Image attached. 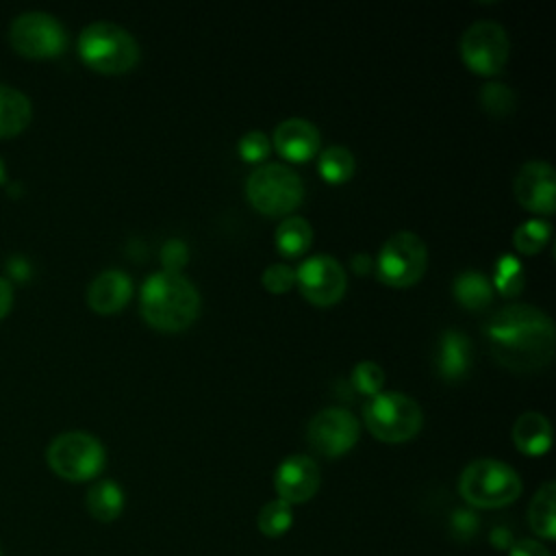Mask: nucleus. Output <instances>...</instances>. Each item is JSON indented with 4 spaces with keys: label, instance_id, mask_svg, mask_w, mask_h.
Segmentation results:
<instances>
[{
    "label": "nucleus",
    "instance_id": "obj_1",
    "mask_svg": "<svg viewBox=\"0 0 556 556\" xmlns=\"http://www.w3.org/2000/svg\"><path fill=\"white\" fill-rule=\"evenodd\" d=\"M554 324L536 306L508 304L484 324L491 356L510 371L543 369L554 356Z\"/></svg>",
    "mask_w": 556,
    "mask_h": 556
},
{
    "label": "nucleus",
    "instance_id": "obj_2",
    "mask_svg": "<svg viewBox=\"0 0 556 556\" xmlns=\"http://www.w3.org/2000/svg\"><path fill=\"white\" fill-rule=\"evenodd\" d=\"M141 315L161 332L189 328L200 313V293L182 274L156 271L141 287Z\"/></svg>",
    "mask_w": 556,
    "mask_h": 556
},
{
    "label": "nucleus",
    "instance_id": "obj_3",
    "mask_svg": "<svg viewBox=\"0 0 556 556\" xmlns=\"http://www.w3.org/2000/svg\"><path fill=\"white\" fill-rule=\"evenodd\" d=\"M78 54L93 72L124 74L137 65L139 43L126 28L113 22H93L78 37Z\"/></svg>",
    "mask_w": 556,
    "mask_h": 556
},
{
    "label": "nucleus",
    "instance_id": "obj_4",
    "mask_svg": "<svg viewBox=\"0 0 556 556\" xmlns=\"http://www.w3.org/2000/svg\"><path fill=\"white\" fill-rule=\"evenodd\" d=\"M458 491L471 506L502 508L521 495V478L502 460L478 458L463 469Z\"/></svg>",
    "mask_w": 556,
    "mask_h": 556
},
{
    "label": "nucleus",
    "instance_id": "obj_5",
    "mask_svg": "<svg viewBox=\"0 0 556 556\" xmlns=\"http://www.w3.org/2000/svg\"><path fill=\"white\" fill-rule=\"evenodd\" d=\"M363 419L378 441L404 443L421 430L424 413L410 395L400 391H380L365 402Z\"/></svg>",
    "mask_w": 556,
    "mask_h": 556
},
{
    "label": "nucleus",
    "instance_id": "obj_6",
    "mask_svg": "<svg viewBox=\"0 0 556 556\" xmlns=\"http://www.w3.org/2000/svg\"><path fill=\"white\" fill-rule=\"evenodd\" d=\"M250 204L269 217H285L304 200L302 178L282 163H265L245 180Z\"/></svg>",
    "mask_w": 556,
    "mask_h": 556
},
{
    "label": "nucleus",
    "instance_id": "obj_7",
    "mask_svg": "<svg viewBox=\"0 0 556 556\" xmlns=\"http://www.w3.org/2000/svg\"><path fill=\"white\" fill-rule=\"evenodd\" d=\"M46 460L59 478L70 482H85L102 471L106 454L93 434L72 430L59 434L48 445Z\"/></svg>",
    "mask_w": 556,
    "mask_h": 556
},
{
    "label": "nucleus",
    "instance_id": "obj_8",
    "mask_svg": "<svg viewBox=\"0 0 556 556\" xmlns=\"http://www.w3.org/2000/svg\"><path fill=\"white\" fill-rule=\"evenodd\" d=\"M376 267L384 285L397 289L410 287L424 276L428 267L426 243L415 232H395L382 243Z\"/></svg>",
    "mask_w": 556,
    "mask_h": 556
},
{
    "label": "nucleus",
    "instance_id": "obj_9",
    "mask_svg": "<svg viewBox=\"0 0 556 556\" xmlns=\"http://www.w3.org/2000/svg\"><path fill=\"white\" fill-rule=\"evenodd\" d=\"M65 30L56 17L43 11L20 13L9 26L11 48L26 59H52L65 50Z\"/></svg>",
    "mask_w": 556,
    "mask_h": 556
},
{
    "label": "nucleus",
    "instance_id": "obj_10",
    "mask_svg": "<svg viewBox=\"0 0 556 556\" xmlns=\"http://www.w3.org/2000/svg\"><path fill=\"white\" fill-rule=\"evenodd\" d=\"M508 50L510 43L504 26L491 20L471 24L460 37L463 63L480 76H493L502 72L508 61Z\"/></svg>",
    "mask_w": 556,
    "mask_h": 556
},
{
    "label": "nucleus",
    "instance_id": "obj_11",
    "mask_svg": "<svg viewBox=\"0 0 556 556\" xmlns=\"http://www.w3.org/2000/svg\"><path fill=\"white\" fill-rule=\"evenodd\" d=\"M361 434L356 417L339 406L319 410L306 428L308 445L326 458H337L350 452Z\"/></svg>",
    "mask_w": 556,
    "mask_h": 556
},
{
    "label": "nucleus",
    "instance_id": "obj_12",
    "mask_svg": "<svg viewBox=\"0 0 556 556\" xmlns=\"http://www.w3.org/2000/svg\"><path fill=\"white\" fill-rule=\"evenodd\" d=\"M295 285L300 293L315 306H330L343 298L348 278L337 258L315 254L298 265Z\"/></svg>",
    "mask_w": 556,
    "mask_h": 556
},
{
    "label": "nucleus",
    "instance_id": "obj_13",
    "mask_svg": "<svg viewBox=\"0 0 556 556\" xmlns=\"http://www.w3.org/2000/svg\"><path fill=\"white\" fill-rule=\"evenodd\" d=\"M513 191L523 208L539 215H552L556 200V178L552 165L545 161H528L517 172Z\"/></svg>",
    "mask_w": 556,
    "mask_h": 556
},
{
    "label": "nucleus",
    "instance_id": "obj_14",
    "mask_svg": "<svg viewBox=\"0 0 556 556\" xmlns=\"http://www.w3.org/2000/svg\"><path fill=\"white\" fill-rule=\"evenodd\" d=\"M319 482H321V473L317 463L304 454L287 456L274 473V486H276L278 500L287 504L308 502L317 493Z\"/></svg>",
    "mask_w": 556,
    "mask_h": 556
},
{
    "label": "nucleus",
    "instance_id": "obj_15",
    "mask_svg": "<svg viewBox=\"0 0 556 556\" xmlns=\"http://www.w3.org/2000/svg\"><path fill=\"white\" fill-rule=\"evenodd\" d=\"M319 130L304 117H289L274 130V148L280 156L293 163L313 159L319 150Z\"/></svg>",
    "mask_w": 556,
    "mask_h": 556
},
{
    "label": "nucleus",
    "instance_id": "obj_16",
    "mask_svg": "<svg viewBox=\"0 0 556 556\" xmlns=\"http://www.w3.org/2000/svg\"><path fill=\"white\" fill-rule=\"evenodd\" d=\"M132 295V280L128 274L119 269L100 271L89 289H87V304L98 315H113L122 311Z\"/></svg>",
    "mask_w": 556,
    "mask_h": 556
},
{
    "label": "nucleus",
    "instance_id": "obj_17",
    "mask_svg": "<svg viewBox=\"0 0 556 556\" xmlns=\"http://www.w3.org/2000/svg\"><path fill=\"white\" fill-rule=\"evenodd\" d=\"M471 367V343L458 330H445L439 339L437 350V371L441 378L454 382L467 376Z\"/></svg>",
    "mask_w": 556,
    "mask_h": 556
},
{
    "label": "nucleus",
    "instance_id": "obj_18",
    "mask_svg": "<svg viewBox=\"0 0 556 556\" xmlns=\"http://www.w3.org/2000/svg\"><path fill=\"white\" fill-rule=\"evenodd\" d=\"M513 443L526 456H541L552 445V426L543 413H521L513 424Z\"/></svg>",
    "mask_w": 556,
    "mask_h": 556
},
{
    "label": "nucleus",
    "instance_id": "obj_19",
    "mask_svg": "<svg viewBox=\"0 0 556 556\" xmlns=\"http://www.w3.org/2000/svg\"><path fill=\"white\" fill-rule=\"evenodd\" d=\"M30 115V100L22 91L0 85V139L20 135L28 126Z\"/></svg>",
    "mask_w": 556,
    "mask_h": 556
},
{
    "label": "nucleus",
    "instance_id": "obj_20",
    "mask_svg": "<svg viewBox=\"0 0 556 556\" xmlns=\"http://www.w3.org/2000/svg\"><path fill=\"white\" fill-rule=\"evenodd\" d=\"M85 504L93 519L109 523L117 519L124 510V491L113 480H100L87 491Z\"/></svg>",
    "mask_w": 556,
    "mask_h": 556
},
{
    "label": "nucleus",
    "instance_id": "obj_21",
    "mask_svg": "<svg viewBox=\"0 0 556 556\" xmlns=\"http://www.w3.org/2000/svg\"><path fill=\"white\" fill-rule=\"evenodd\" d=\"M554 504H556V484L545 482L532 497L528 506V523L534 534L541 539H556V517H554Z\"/></svg>",
    "mask_w": 556,
    "mask_h": 556
},
{
    "label": "nucleus",
    "instance_id": "obj_22",
    "mask_svg": "<svg viewBox=\"0 0 556 556\" xmlns=\"http://www.w3.org/2000/svg\"><path fill=\"white\" fill-rule=\"evenodd\" d=\"M274 239H276L278 252L282 256H300L313 243V228L304 217L289 215L278 224Z\"/></svg>",
    "mask_w": 556,
    "mask_h": 556
},
{
    "label": "nucleus",
    "instance_id": "obj_23",
    "mask_svg": "<svg viewBox=\"0 0 556 556\" xmlns=\"http://www.w3.org/2000/svg\"><path fill=\"white\" fill-rule=\"evenodd\" d=\"M452 291H454L456 302L469 311H482L484 306H489V302L493 298V287L486 280V276L480 271H471V269L456 276Z\"/></svg>",
    "mask_w": 556,
    "mask_h": 556
},
{
    "label": "nucleus",
    "instance_id": "obj_24",
    "mask_svg": "<svg viewBox=\"0 0 556 556\" xmlns=\"http://www.w3.org/2000/svg\"><path fill=\"white\" fill-rule=\"evenodd\" d=\"M354 167H356L354 156L343 146L326 148L317 161V169H319L321 178L330 185H341V182L350 180L354 174Z\"/></svg>",
    "mask_w": 556,
    "mask_h": 556
},
{
    "label": "nucleus",
    "instance_id": "obj_25",
    "mask_svg": "<svg viewBox=\"0 0 556 556\" xmlns=\"http://www.w3.org/2000/svg\"><path fill=\"white\" fill-rule=\"evenodd\" d=\"M258 530L265 536H282L291 523H293V513H291V504L282 502V500H271L267 502L261 513H258Z\"/></svg>",
    "mask_w": 556,
    "mask_h": 556
},
{
    "label": "nucleus",
    "instance_id": "obj_26",
    "mask_svg": "<svg viewBox=\"0 0 556 556\" xmlns=\"http://www.w3.org/2000/svg\"><path fill=\"white\" fill-rule=\"evenodd\" d=\"M552 237V226L549 222H543V219H530L526 224H521L515 235H513V241H515V248L521 252V254H536L539 250H543V245L549 241Z\"/></svg>",
    "mask_w": 556,
    "mask_h": 556
},
{
    "label": "nucleus",
    "instance_id": "obj_27",
    "mask_svg": "<svg viewBox=\"0 0 556 556\" xmlns=\"http://www.w3.org/2000/svg\"><path fill=\"white\" fill-rule=\"evenodd\" d=\"M491 287H495L504 295H517L523 289V267H521V263L515 256L504 254L495 265Z\"/></svg>",
    "mask_w": 556,
    "mask_h": 556
},
{
    "label": "nucleus",
    "instance_id": "obj_28",
    "mask_svg": "<svg viewBox=\"0 0 556 556\" xmlns=\"http://www.w3.org/2000/svg\"><path fill=\"white\" fill-rule=\"evenodd\" d=\"M480 104L486 113L495 117H504L515 109V96L506 85L489 83L480 89Z\"/></svg>",
    "mask_w": 556,
    "mask_h": 556
},
{
    "label": "nucleus",
    "instance_id": "obj_29",
    "mask_svg": "<svg viewBox=\"0 0 556 556\" xmlns=\"http://www.w3.org/2000/svg\"><path fill=\"white\" fill-rule=\"evenodd\" d=\"M352 382L354 387L365 393V395H376L382 391V384H384V371L378 363L374 361H361L354 371H352Z\"/></svg>",
    "mask_w": 556,
    "mask_h": 556
},
{
    "label": "nucleus",
    "instance_id": "obj_30",
    "mask_svg": "<svg viewBox=\"0 0 556 556\" xmlns=\"http://www.w3.org/2000/svg\"><path fill=\"white\" fill-rule=\"evenodd\" d=\"M237 150H239V156L248 163H261L267 159L269 150H271V143H269V137L261 130H250L245 132L239 143H237Z\"/></svg>",
    "mask_w": 556,
    "mask_h": 556
},
{
    "label": "nucleus",
    "instance_id": "obj_31",
    "mask_svg": "<svg viewBox=\"0 0 556 556\" xmlns=\"http://www.w3.org/2000/svg\"><path fill=\"white\" fill-rule=\"evenodd\" d=\"M261 282L269 293H287L295 285V269L287 263H271L265 267Z\"/></svg>",
    "mask_w": 556,
    "mask_h": 556
},
{
    "label": "nucleus",
    "instance_id": "obj_32",
    "mask_svg": "<svg viewBox=\"0 0 556 556\" xmlns=\"http://www.w3.org/2000/svg\"><path fill=\"white\" fill-rule=\"evenodd\" d=\"M189 261V248L185 241L180 239H169L163 243L161 248V263H163V271H172V274H180L182 267Z\"/></svg>",
    "mask_w": 556,
    "mask_h": 556
},
{
    "label": "nucleus",
    "instance_id": "obj_33",
    "mask_svg": "<svg viewBox=\"0 0 556 556\" xmlns=\"http://www.w3.org/2000/svg\"><path fill=\"white\" fill-rule=\"evenodd\" d=\"M510 556H552L539 541L521 539L510 547Z\"/></svg>",
    "mask_w": 556,
    "mask_h": 556
},
{
    "label": "nucleus",
    "instance_id": "obj_34",
    "mask_svg": "<svg viewBox=\"0 0 556 556\" xmlns=\"http://www.w3.org/2000/svg\"><path fill=\"white\" fill-rule=\"evenodd\" d=\"M13 291H11V285L4 280V278H0V319L9 313V308H11V302H13V295H11Z\"/></svg>",
    "mask_w": 556,
    "mask_h": 556
},
{
    "label": "nucleus",
    "instance_id": "obj_35",
    "mask_svg": "<svg viewBox=\"0 0 556 556\" xmlns=\"http://www.w3.org/2000/svg\"><path fill=\"white\" fill-rule=\"evenodd\" d=\"M350 265H352V269H354L356 274H365V271L371 269V258H369L367 254H356Z\"/></svg>",
    "mask_w": 556,
    "mask_h": 556
},
{
    "label": "nucleus",
    "instance_id": "obj_36",
    "mask_svg": "<svg viewBox=\"0 0 556 556\" xmlns=\"http://www.w3.org/2000/svg\"><path fill=\"white\" fill-rule=\"evenodd\" d=\"M4 180V165H2V161H0V182Z\"/></svg>",
    "mask_w": 556,
    "mask_h": 556
},
{
    "label": "nucleus",
    "instance_id": "obj_37",
    "mask_svg": "<svg viewBox=\"0 0 556 556\" xmlns=\"http://www.w3.org/2000/svg\"><path fill=\"white\" fill-rule=\"evenodd\" d=\"M0 556H2V549H0Z\"/></svg>",
    "mask_w": 556,
    "mask_h": 556
}]
</instances>
